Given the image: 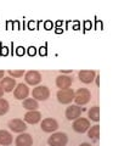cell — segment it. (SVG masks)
I'll return each instance as SVG.
<instances>
[{"instance_id": "6", "label": "cell", "mask_w": 130, "mask_h": 146, "mask_svg": "<svg viewBox=\"0 0 130 146\" xmlns=\"http://www.w3.org/2000/svg\"><path fill=\"white\" fill-rule=\"evenodd\" d=\"M13 95H15V98L17 100H26L27 98H28L29 95V88L27 84H23V83H20L16 85L15 90H13Z\"/></svg>"}, {"instance_id": "2", "label": "cell", "mask_w": 130, "mask_h": 146, "mask_svg": "<svg viewBox=\"0 0 130 146\" xmlns=\"http://www.w3.org/2000/svg\"><path fill=\"white\" fill-rule=\"evenodd\" d=\"M67 143H68V136H67L66 133H62V131L53 133L48 139V144L50 146H66Z\"/></svg>"}, {"instance_id": "19", "label": "cell", "mask_w": 130, "mask_h": 146, "mask_svg": "<svg viewBox=\"0 0 130 146\" xmlns=\"http://www.w3.org/2000/svg\"><path fill=\"white\" fill-rule=\"evenodd\" d=\"M88 115H89V118H90L91 121L98 122V121H100V108H98V106L91 107L90 110H89Z\"/></svg>"}, {"instance_id": "7", "label": "cell", "mask_w": 130, "mask_h": 146, "mask_svg": "<svg viewBox=\"0 0 130 146\" xmlns=\"http://www.w3.org/2000/svg\"><path fill=\"white\" fill-rule=\"evenodd\" d=\"M40 127H42V130L45 133H53L59 129V123L53 118H45V119H43Z\"/></svg>"}, {"instance_id": "22", "label": "cell", "mask_w": 130, "mask_h": 146, "mask_svg": "<svg viewBox=\"0 0 130 146\" xmlns=\"http://www.w3.org/2000/svg\"><path fill=\"white\" fill-rule=\"evenodd\" d=\"M98 78H100V76H98V74H96V77H95V79H94V80H95L96 82V85L98 86V85H100V79H98Z\"/></svg>"}, {"instance_id": "4", "label": "cell", "mask_w": 130, "mask_h": 146, "mask_svg": "<svg viewBox=\"0 0 130 146\" xmlns=\"http://www.w3.org/2000/svg\"><path fill=\"white\" fill-rule=\"evenodd\" d=\"M57 100L62 105H68L74 100V91L72 90L71 88L68 89H62L57 91Z\"/></svg>"}, {"instance_id": "21", "label": "cell", "mask_w": 130, "mask_h": 146, "mask_svg": "<svg viewBox=\"0 0 130 146\" xmlns=\"http://www.w3.org/2000/svg\"><path fill=\"white\" fill-rule=\"evenodd\" d=\"M7 73L10 74L11 78L15 79V78H20V77H22L26 72H24V70H10Z\"/></svg>"}, {"instance_id": "17", "label": "cell", "mask_w": 130, "mask_h": 146, "mask_svg": "<svg viewBox=\"0 0 130 146\" xmlns=\"http://www.w3.org/2000/svg\"><path fill=\"white\" fill-rule=\"evenodd\" d=\"M23 107L26 110H28V111H37L39 108V104H38L37 100L27 98L26 100H23Z\"/></svg>"}, {"instance_id": "10", "label": "cell", "mask_w": 130, "mask_h": 146, "mask_svg": "<svg viewBox=\"0 0 130 146\" xmlns=\"http://www.w3.org/2000/svg\"><path fill=\"white\" fill-rule=\"evenodd\" d=\"M24 80L29 85H38L42 82V74L38 71H28L24 73Z\"/></svg>"}, {"instance_id": "15", "label": "cell", "mask_w": 130, "mask_h": 146, "mask_svg": "<svg viewBox=\"0 0 130 146\" xmlns=\"http://www.w3.org/2000/svg\"><path fill=\"white\" fill-rule=\"evenodd\" d=\"M42 119V113L39 111H28L24 115V122L29 124H37Z\"/></svg>"}, {"instance_id": "13", "label": "cell", "mask_w": 130, "mask_h": 146, "mask_svg": "<svg viewBox=\"0 0 130 146\" xmlns=\"http://www.w3.org/2000/svg\"><path fill=\"white\" fill-rule=\"evenodd\" d=\"M72 82H73L72 77L66 76V74H60L56 78V85H57V88H60V90L68 89V88H71Z\"/></svg>"}, {"instance_id": "11", "label": "cell", "mask_w": 130, "mask_h": 146, "mask_svg": "<svg viewBox=\"0 0 130 146\" xmlns=\"http://www.w3.org/2000/svg\"><path fill=\"white\" fill-rule=\"evenodd\" d=\"M78 77H79V80L84 84H90L91 82H94L96 77V72L95 71H91V70H84V71H80L78 73Z\"/></svg>"}, {"instance_id": "20", "label": "cell", "mask_w": 130, "mask_h": 146, "mask_svg": "<svg viewBox=\"0 0 130 146\" xmlns=\"http://www.w3.org/2000/svg\"><path fill=\"white\" fill-rule=\"evenodd\" d=\"M9 108H10V105H9L7 100L5 99H0V116H4L5 113H7Z\"/></svg>"}, {"instance_id": "24", "label": "cell", "mask_w": 130, "mask_h": 146, "mask_svg": "<svg viewBox=\"0 0 130 146\" xmlns=\"http://www.w3.org/2000/svg\"><path fill=\"white\" fill-rule=\"evenodd\" d=\"M3 78H4V71L0 70V80H1Z\"/></svg>"}, {"instance_id": "16", "label": "cell", "mask_w": 130, "mask_h": 146, "mask_svg": "<svg viewBox=\"0 0 130 146\" xmlns=\"http://www.w3.org/2000/svg\"><path fill=\"white\" fill-rule=\"evenodd\" d=\"M12 135L11 133H9V131L6 130H0V145H3V146H9V145H11L12 144Z\"/></svg>"}, {"instance_id": "25", "label": "cell", "mask_w": 130, "mask_h": 146, "mask_svg": "<svg viewBox=\"0 0 130 146\" xmlns=\"http://www.w3.org/2000/svg\"><path fill=\"white\" fill-rule=\"evenodd\" d=\"M3 95H4V90L1 89V86H0V99L3 98Z\"/></svg>"}, {"instance_id": "12", "label": "cell", "mask_w": 130, "mask_h": 146, "mask_svg": "<svg viewBox=\"0 0 130 146\" xmlns=\"http://www.w3.org/2000/svg\"><path fill=\"white\" fill-rule=\"evenodd\" d=\"M16 80L11 78V77H4V78L0 80V86L4 90V93H10L13 89L16 88Z\"/></svg>"}, {"instance_id": "18", "label": "cell", "mask_w": 130, "mask_h": 146, "mask_svg": "<svg viewBox=\"0 0 130 146\" xmlns=\"http://www.w3.org/2000/svg\"><path fill=\"white\" fill-rule=\"evenodd\" d=\"M88 136L90 138L92 141H98V138H100V125H92L91 128H89L88 130Z\"/></svg>"}, {"instance_id": "23", "label": "cell", "mask_w": 130, "mask_h": 146, "mask_svg": "<svg viewBox=\"0 0 130 146\" xmlns=\"http://www.w3.org/2000/svg\"><path fill=\"white\" fill-rule=\"evenodd\" d=\"M79 146H92L91 144H89V143H83V144H80Z\"/></svg>"}, {"instance_id": "8", "label": "cell", "mask_w": 130, "mask_h": 146, "mask_svg": "<svg viewBox=\"0 0 130 146\" xmlns=\"http://www.w3.org/2000/svg\"><path fill=\"white\" fill-rule=\"evenodd\" d=\"M66 118L68 121H75L77 118L80 117L82 115V107L78 106V105H71L66 108Z\"/></svg>"}, {"instance_id": "14", "label": "cell", "mask_w": 130, "mask_h": 146, "mask_svg": "<svg viewBox=\"0 0 130 146\" xmlns=\"http://www.w3.org/2000/svg\"><path fill=\"white\" fill-rule=\"evenodd\" d=\"M16 146H32L33 145V138L28 133H21L16 138Z\"/></svg>"}, {"instance_id": "3", "label": "cell", "mask_w": 130, "mask_h": 146, "mask_svg": "<svg viewBox=\"0 0 130 146\" xmlns=\"http://www.w3.org/2000/svg\"><path fill=\"white\" fill-rule=\"evenodd\" d=\"M32 96L37 101H45L50 98V90L45 85H39L37 88H34L32 91Z\"/></svg>"}, {"instance_id": "5", "label": "cell", "mask_w": 130, "mask_h": 146, "mask_svg": "<svg viewBox=\"0 0 130 146\" xmlns=\"http://www.w3.org/2000/svg\"><path fill=\"white\" fill-rule=\"evenodd\" d=\"M89 128H90V122H89V119H86V118L79 117L73 122V129H74V131H77V133L83 134L89 130Z\"/></svg>"}, {"instance_id": "9", "label": "cell", "mask_w": 130, "mask_h": 146, "mask_svg": "<svg viewBox=\"0 0 130 146\" xmlns=\"http://www.w3.org/2000/svg\"><path fill=\"white\" fill-rule=\"evenodd\" d=\"M9 128L13 133H24V130L27 129V124L24 121L20 119V118H15L9 122Z\"/></svg>"}, {"instance_id": "1", "label": "cell", "mask_w": 130, "mask_h": 146, "mask_svg": "<svg viewBox=\"0 0 130 146\" xmlns=\"http://www.w3.org/2000/svg\"><path fill=\"white\" fill-rule=\"evenodd\" d=\"M91 100V93L85 88H80L74 93V101L78 106H84Z\"/></svg>"}]
</instances>
